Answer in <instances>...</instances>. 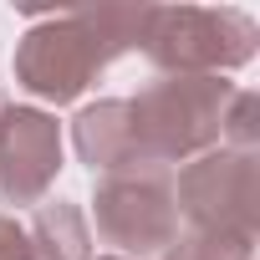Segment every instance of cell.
Here are the masks:
<instances>
[{"label": "cell", "instance_id": "3957f363", "mask_svg": "<svg viewBox=\"0 0 260 260\" xmlns=\"http://www.w3.org/2000/svg\"><path fill=\"white\" fill-rule=\"evenodd\" d=\"M260 26L235 6H148L138 51L164 77H219L255 56Z\"/></svg>", "mask_w": 260, "mask_h": 260}, {"label": "cell", "instance_id": "277c9868", "mask_svg": "<svg viewBox=\"0 0 260 260\" xmlns=\"http://www.w3.org/2000/svg\"><path fill=\"white\" fill-rule=\"evenodd\" d=\"M97 235L117 245L122 260L133 255H164L179 240V204H174V179L169 169L133 164L122 174H102L92 194Z\"/></svg>", "mask_w": 260, "mask_h": 260}, {"label": "cell", "instance_id": "5b68a950", "mask_svg": "<svg viewBox=\"0 0 260 260\" xmlns=\"http://www.w3.org/2000/svg\"><path fill=\"white\" fill-rule=\"evenodd\" d=\"M174 204L199 235H245L260 230V158L250 148H209L179 169Z\"/></svg>", "mask_w": 260, "mask_h": 260}, {"label": "cell", "instance_id": "4fadbf2b", "mask_svg": "<svg viewBox=\"0 0 260 260\" xmlns=\"http://www.w3.org/2000/svg\"><path fill=\"white\" fill-rule=\"evenodd\" d=\"M6 107H11V102H6V97H0V117H6Z\"/></svg>", "mask_w": 260, "mask_h": 260}, {"label": "cell", "instance_id": "9c48e42d", "mask_svg": "<svg viewBox=\"0 0 260 260\" xmlns=\"http://www.w3.org/2000/svg\"><path fill=\"white\" fill-rule=\"evenodd\" d=\"M164 260H255V240L245 235H184L164 250Z\"/></svg>", "mask_w": 260, "mask_h": 260}, {"label": "cell", "instance_id": "8992f818", "mask_svg": "<svg viewBox=\"0 0 260 260\" xmlns=\"http://www.w3.org/2000/svg\"><path fill=\"white\" fill-rule=\"evenodd\" d=\"M61 174V122L41 107H6L0 117V199L36 204Z\"/></svg>", "mask_w": 260, "mask_h": 260}, {"label": "cell", "instance_id": "ba28073f", "mask_svg": "<svg viewBox=\"0 0 260 260\" xmlns=\"http://www.w3.org/2000/svg\"><path fill=\"white\" fill-rule=\"evenodd\" d=\"M26 235H31L36 260H92L87 214H82L77 204H67V199L41 204V209H36V224H31Z\"/></svg>", "mask_w": 260, "mask_h": 260}, {"label": "cell", "instance_id": "52a82bcc", "mask_svg": "<svg viewBox=\"0 0 260 260\" xmlns=\"http://www.w3.org/2000/svg\"><path fill=\"white\" fill-rule=\"evenodd\" d=\"M72 143H77V158H82L92 174H122V169L143 164V158H138V143H133L127 97L87 102V107L72 117Z\"/></svg>", "mask_w": 260, "mask_h": 260}, {"label": "cell", "instance_id": "7c38bea8", "mask_svg": "<svg viewBox=\"0 0 260 260\" xmlns=\"http://www.w3.org/2000/svg\"><path fill=\"white\" fill-rule=\"evenodd\" d=\"M92 260H122V255H92Z\"/></svg>", "mask_w": 260, "mask_h": 260}, {"label": "cell", "instance_id": "8fae6325", "mask_svg": "<svg viewBox=\"0 0 260 260\" xmlns=\"http://www.w3.org/2000/svg\"><path fill=\"white\" fill-rule=\"evenodd\" d=\"M0 260H36L31 250V235L11 219V214H0Z\"/></svg>", "mask_w": 260, "mask_h": 260}, {"label": "cell", "instance_id": "30bf717a", "mask_svg": "<svg viewBox=\"0 0 260 260\" xmlns=\"http://www.w3.org/2000/svg\"><path fill=\"white\" fill-rule=\"evenodd\" d=\"M255 138H260V97L255 92H235V107L224 117V148H250L255 153Z\"/></svg>", "mask_w": 260, "mask_h": 260}, {"label": "cell", "instance_id": "6da1fadb", "mask_svg": "<svg viewBox=\"0 0 260 260\" xmlns=\"http://www.w3.org/2000/svg\"><path fill=\"white\" fill-rule=\"evenodd\" d=\"M148 6H77L16 41V82L41 102H77L122 51H138Z\"/></svg>", "mask_w": 260, "mask_h": 260}, {"label": "cell", "instance_id": "7a4b0ae2", "mask_svg": "<svg viewBox=\"0 0 260 260\" xmlns=\"http://www.w3.org/2000/svg\"><path fill=\"white\" fill-rule=\"evenodd\" d=\"M235 82L224 77H158L138 97H127L138 158L153 169L189 164L224 143V117L235 107Z\"/></svg>", "mask_w": 260, "mask_h": 260}]
</instances>
